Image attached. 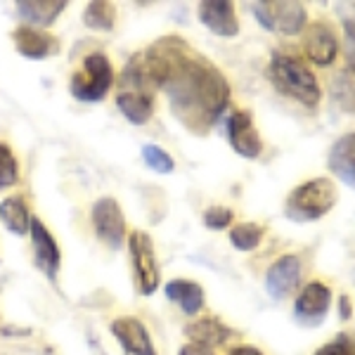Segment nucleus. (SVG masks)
Returning a JSON list of instances; mask_svg holds the SVG:
<instances>
[{"label": "nucleus", "mask_w": 355, "mask_h": 355, "mask_svg": "<svg viewBox=\"0 0 355 355\" xmlns=\"http://www.w3.org/2000/svg\"><path fill=\"white\" fill-rule=\"evenodd\" d=\"M147 81L166 88L171 110L185 128L204 135L230 100V85L214 64L187 53L178 38H166L147 53L140 64Z\"/></svg>", "instance_id": "nucleus-1"}, {"label": "nucleus", "mask_w": 355, "mask_h": 355, "mask_svg": "<svg viewBox=\"0 0 355 355\" xmlns=\"http://www.w3.org/2000/svg\"><path fill=\"white\" fill-rule=\"evenodd\" d=\"M270 81L282 95L301 102L306 107H315L320 102V85L318 78L308 67H303L301 60L291 55H272L270 62Z\"/></svg>", "instance_id": "nucleus-2"}, {"label": "nucleus", "mask_w": 355, "mask_h": 355, "mask_svg": "<svg viewBox=\"0 0 355 355\" xmlns=\"http://www.w3.org/2000/svg\"><path fill=\"white\" fill-rule=\"evenodd\" d=\"M336 204V187L327 178H313L289 194L284 214L294 223H313L327 216Z\"/></svg>", "instance_id": "nucleus-3"}, {"label": "nucleus", "mask_w": 355, "mask_h": 355, "mask_svg": "<svg viewBox=\"0 0 355 355\" xmlns=\"http://www.w3.org/2000/svg\"><path fill=\"white\" fill-rule=\"evenodd\" d=\"M114 83L112 64L102 53H93L85 57L81 73H73L71 78V95L81 102H100L110 93Z\"/></svg>", "instance_id": "nucleus-4"}, {"label": "nucleus", "mask_w": 355, "mask_h": 355, "mask_svg": "<svg viewBox=\"0 0 355 355\" xmlns=\"http://www.w3.org/2000/svg\"><path fill=\"white\" fill-rule=\"evenodd\" d=\"M254 15L259 17L261 26L268 31H282L287 36H296L306 26V5L301 3H259L254 5Z\"/></svg>", "instance_id": "nucleus-5"}, {"label": "nucleus", "mask_w": 355, "mask_h": 355, "mask_svg": "<svg viewBox=\"0 0 355 355\" xmlns=\"http://www.w3.org/2000/svg\"><path fill=\"white\" fill-rule=\"evenodd\" d=\"M130 246V263H133L137 289L142 296H150L159 287V268L157 259H154V244L150 234L145 232H133L128 239Z\"/></svg>", "instance_id": "nucleus-6"}, {"label": "nucleus", "mask_w": 355, "mask_h": 355, "mask_svg": "<svg viewBox=\"0 0 355 355\" xmlns=\"http://www.w3.org/2000/svg\"><path fill=\"white\" fill-rule=\"evenodd\" d=\"M93 225L97 237L102 239L107 246L119 249L125 239V218L121 206L116 204V199L102 197L97 199L93 206Z\"/></svg>", "instance_id": "nucleus-7"}, {"label": "nucleus", "mask_w": 355, "mask_h": 355, "mask_svg": "<svg viewBox=\"0 0 355 355\" xmlns=\"http://www.w3.org/2000/svg\"><path fill=\"white\" fill-rule=\"evenodd\" d=\"M227 140H230L232 150L244 159H256L263 150L261 135L254 125L249 112H234L227 119Z\"/></svg>", "instance_id": "nucleus-8"}, {"label": "nucleus", "mask_w": 355, "mask_h": 355, "mask_svg": "<svg viewBox=\"0 0 355 355\" xmlns=\"http://www.w3.org/2000/svg\"><path fill=\"white\" fill-rule=\"evenodd\" d=\"M329 301H331V289L327 284H322V282L306 284L299 294V299H296V306H294L296 320L303 324H311V327L318 322H322L324 315H327Z\"/></svg>", "instance_id": "nucleus-9"}, {"label": "nucleus", "mask_w": 355, "mask_h": 355, "mask_svg": "<svg viewBox=\"0 0 355 355\" xmlns=\"http://www.w3.org/2000/svg\"><path fill=\"white\" fill-rule=\"evenodd\" d=\"M301 277V261L299 256H279L266 272V291L272 299H284L296 289Z\"/></svg>", "instance_id": "nucleus-10"}, {"label": "nucleus", "mask_w": 355, "mask_h": 355, "mask_svg": "<svg viewBox=\"0 0 355 355\" xmlns=\"http://www.w3.org/2000/svg\"><path fill=\"white\" fill-rule=\"evenodd\" d=\"M112 334L123 346L125 355H157L150 331L137 318H119L112 322Z\"/></svg>", "instance_id": "nucleus-11"}, {"label": "nucleus", "mask_w": 355, "mask_h": 355, "mask_svg": "<svg viewBox=\"0 0 355 355\" xmlns=\"http://www.w3.org/2000/svg\"><path fill=\"white\" fill-rule=\"evenodd\" d=\"M199 19L216 36H237L239 21L234 15V5L227 0H209L199 5Z\"/></svg>", "instance_id": "nucleus-12"}, {"label": "nucleus", "mask_w": 355, "mask_h": 355, "mask_svg": "<svg viewBox=\"0 0 355 355\" xmlns=\"http://www.w3.org/2000/svg\"><path fill=\"white\" fill-rule=\"evenodd\" d=\"M17 53H21L28 60H45V57L55 55L60 50V41L53 33L43 31V28H33V26H19L12 33Z\"/></svg>", "instance_id": "nucleus-13"}, {"label": "nucleus", "mask_w": 355, "mask_h": 355, "mask_svg": "<svg viewBox=\"0 0 355 355\" xmlns=\"http://www.w3.org/2000/svg\"><path fill=\"white\" fill-rule=\"evenodd\" d=\"M31 242L38 270H43L45 277L55 279L57 270H60V246L38 218H31Z\"/></svg>", "instance_id": "nucleus-14"}, {"label": "nucleus", "mask_w": 355, "mask_h": 355, "mask_svg": "<svg viewBox=\"0 0 355 355\" xmlns=\"http://www.w3.org/2000/svg\"><path fill=\"white\" fill-rule=\"evenodd\" d=\"M303 45H306V55L311 57V62H315L318 67H329L331 62L336 60V53H339L336 36L327 24L308 26Z\"/></svg>", "instance_id": "nucleus-15"}, {"label": "nucleus", "mask_w": 355, "mask_h": 355, "mask_svg": "<svg viewBox=\"0 0 355 355\" xmlns=\"http://www.w3.org/2000/svg\"><path fill=\"white\" fill-rule=\"evenodd\" d=\"M327 164L329 171L339 178L343 185L355 190V133L343 135L331 145Z\"/></svg>", "instance_id": "nucleus-16"}, {"label": "nucleus", "mask_w": 355, "mask_h": 355, "mask_svg": "<svg viewBox=\"0 0 355 355\" xmlns=\"http://www.w3.org/2000/svg\"><path fill=\"white\" fill-rule=\"evenodd\" d=\"M116 105H119V112H121L123 116L128 119L130 123H135V125L147 123V121H150V116L154 114L152 95L147 93V90H140V88L119 93Z\"/></svg>", "instance_id": "nucleus-17"}, {"label": "nucleus", "mask_w": 355, "mask_h": 355, "mask_svg": "<svg viewBox=\"0 0 355 355\" xmlns=\"http://www.w3.org/2000/svg\"><path fill=\"white\" fill-rule=\"evenodd\" d=\"M67 3H57V0H24V3H17V12H19L21 19L26 21V24H31L33 28H41V26H50L53 21L64 12Z\"/></svg>", "instance_id": "nucleus-18"}, {"label": "nucleus", "mask_w": 355, "mask_h": 355, "mask_svg": "<svg viewBox=\"0 0 355 355\" xmlns=\"http://www.w3.org/2000/svg\"><path fill=\"white\" fill-rule=\"evenodd\" d=\"M166 296L168 301H175L182 308V313L194 315L204 308V289L190 279H173L166 284Z\"/></svg>", "instance_id": "nucleus-19"}, {"label": "nucleus", "mask_w": 355, "mask_h": 355, "mask_svg": "<svg viewBox=\"0 0 355 355\" xmlns=\"http://www.w3.org/2000/svg\"><path fill=\"white\" fill-rule=\"evenodd\" d=\"M185 334L190 336L192 343H197V346L216 348L227 341L230 329L216 318H202V320H197V322H192L190 327L185 329Z\"/></svg>", "instance_id": "nucleus-20"}, {"label": "nucleus", "mask_w": 355, "mask_h": 355, "mask_svg": "<svg viewBox=\"0 0 355 355\" xmlns=\"http://www.w3.org/2000/svg\"><path fill=\"white\" fill-rule=\"evenodd\" d=\"M0 220L5 223L10 232L15 234H26L31 230V214L26 209V202L21 197H8L0 204Z\"/></svg>", "instance_id": "nucleus-21"}, {"label": "nucleus", "mask_w": 355, "mask_h": 355, "mask_svg": "<svg viewBox=\"0 0 355 355\" xmlns=\"http://www.w3.org/2000/svg\"><path fill=\"white\" fill-rule=\"evenodd\" d=\"M331 97H334L336 107L355 114V76L351 71L336 73L334 81H331Z\"/></svg>", "instance_id": "nucleus-22"}, {"label": "nucleus", "mask_w": 355, "mask_h": 355, "mask_svg": "<svg viewBox=\"0 0 355 355\" xmlns=\"http://www.w3.org/2000/svg\"><path fill=\"white\" fill-rule=\"evenodd\" d=\"M83 21L95 31H112L116 21V8L110 3H90L83 12Z\"/></svg>", "instance_id": "nucleus-23"}, {"label": "nucleus", "mask_w": 355, "mask_h": 355, "mask_svg": "<svg viewBox=\"0 0 355 355\" xmlns=\"http://www.w3.org/2000/svg\"><path fill=\"white\" fill-rule=\"evenodd\" d=\"M263 239V227L256 223H239L230 230V242L239 251H254Z\"/></svg>", "instance_id": "nucleus-24"}, {"label": "nucleus", "mask_w": 355, "mask_h": 355, "mask_svg": "<svg viewBox=\"0 0 355 355\" xmlns=\"http://www.w3.org/2000/svg\"><path fill=\"white\" fill-rule=\"evenodd\" d=\"M17 178H19V166H17L15 154L5 142H0V190L3 187H12Z\"/></svg>", "instance_id": "nucleus-25"}, {"label": "nucleus", "mask_w": 355, "mask_h": 355, "mask_svg": "<svg viewBox=\"0 0 355 355\" xmlns=\"http://www.w3.org/2000/svg\"><path fill=\"white\" fill-rule=\"evenodd\" d=\"M142 159H145V164L150 166L152 171H157V173H171V171L175 168L173 157H171L168 152H164L159 145L142 147Z\"/></svg>", "instance_id": "nucleus-26"}, {"label": "nucleus", "mask_w": 355, "mask_h": 355, "mask_svg": "<svg viewBox=\"0 0 355 355\" xmlns=\"http://www.w3.org/2000/svg\"><path fill=\"white\" fill-rule=\"evenodd\" d=\"M232 223V211L225 209V206H211L204 214V225L209 230H225Z\"/></svg>", "instance_id": "nucleus-27"}, {"label": "nucleus", "mask_w": 355, "mask_h": 355, "mask_svg": "<svg viewBox=\"0 0 355 355\" xmlns=\"http://www.w3.org/2000/svg\"><path fill=\"white\" fill-rule=\"evenodd\" d=\"M315 355H351V353L346 351V346H343V343L331 341V343H327V346L318 348V351H315Z\"/></svg>", "instance_id": "nucleus-28"}, {"label": "nucleus", "mask_w": 355, "mask_h": 355, "mask_svg": "<svg viewBox=\"0 0 355 355\" xmlns=\"http://www.w3.org/2000/svg\"><path fill=\"white\" fill-rule=\"evenodd\" d=\"M339 15L343 17V26H346L348 38H353L355 41V10L353 12H348V8L343 5V10H339Z\"/></svg>", "instance_id": "nucleus-29"}, {"label": "nucleus", "mask_w": 355, "mask_h": 355, "mask_svg": "<svg viewBox=\"0 0 355 355\" xmlns=\"http://www.w3.org/2000/svg\"><path fill=\"white\" fill-rule=\"evenodd\" d=\"M180 355H216L211 348L206 346H197V343H187V346L180 348Z\"/></svg>", "instance_id": "nucleus-30"}, {"label": "nucleus", "mask_w": 355, "mask_h": 355, "mask_svg": "<svg viewBox=\"0 0 355 355\" xmlns=\"http://www.w3.org/2000/svg\"><path fill=\"white\" fill-rule=\"evenodd\" d=\"M336 341L343 343V346H346V351L351 355H355V329L353 331H343V334L336 336Z\"/></svg>", "instance_id": "nucleus-31"}, {"label": "nucleus", "mask_w": 355, "mask_h": 355, "mask_svg": "<svg viewBox=\"0 0 355 355\" xmlns=\"http://www.w3.org/2000/svg\"><path fill=\"white\" fill-rule=\"evenodd\" d=\"M339 315H341V320H348L353 315V308H351V299H348L346 294L341 296V301H339Z\"/></svg>", "instance_id": "nucleus-32"}, {"label": "nucleus", "mask_w": 355, "mask_h": 355, "mask_svg": "<svg viewBox=\"0 0 355 355\" xmlns=\"http://www.w3.org/2000/svg\"><path fill=\"white\" fill-rule=\"evenodd\" d=\"M230 355H263V353L254 346H239V348H234V351H230Z\"/></svg>", "instance_id": "nucleus-33"}, {"label": "nucleus", "mask_w": 355, "mask_h": 355, "mask_svg": "<svg viewBox=\"0 0 355 355\" xmlns=\"http://www.w3.org/2000/svg\"><path fill=\"white\" fill-rule=\"evenodd\" d=\"M348 67H351V73L355 76V48L351 50V53H348Z\"/></svg>", "instance_id": "nucleus-34"}]
</instances>
